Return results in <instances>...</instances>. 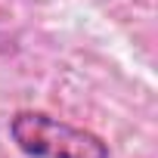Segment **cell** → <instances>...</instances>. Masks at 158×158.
<instances>
[{
    "label": "cell",
    "instance_id": "cell-1",
    "mask_svg": "<svg viewBox=\"0 0 158 158\" xmlns=\"http://www.w3.org/2000/svg\"><path fill=\"white\" fill-rule=\"evenodd\" d=\"M10 139L28 158H112L99 133L44 109H19L10 118Z\"/></svg>",
    "mask_w": 158,
    "mask_h": 158
}]
</instances>
